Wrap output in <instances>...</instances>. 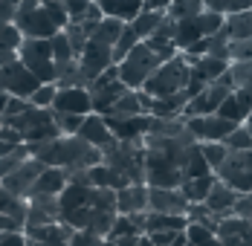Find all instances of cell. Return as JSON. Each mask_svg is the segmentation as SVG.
<instances>
[{
    "label": "cell",
    "mask_w": 252,
    "mask_h": 246,
    "mask_svg": "<svg viewBox=\"0 0 252 246\" xmlns=\"http://www.w3.org/2000/svg\"><path fill=\"white\" fill-rule=\"evenodd\" d=\"M29 151L47 168H61V171H87L101 162V151L87 145L81 136H58L44 145H29Z\"/></svg>",
    "instance_id": "cell-1"
},
{
    "label": "cell",
    "mask_w": 252,
    "mask_h": 246,
    "mask_svg": "<svg viewBox=\"0 0 252 246\" xmlns=\"http://www.w3.org/2000/svg\"><path fill=\"white\" fill-rule=\"evenodd\" d=\"M15 26L24 38L50 41L52 35L70 26V15L64 3H41V0H21L15 9Z\"/></svg>",
    "instance_id": "cell-2"
},
{
    "label": "cell",
    "mask_w": 252,
    "mask_h": 246,
    "mask_svg": "<svg viewBox=\"0 0 252 246\" xmlns=\"http://www.w3.org/2000/svg\"><path fill=\"white\" fill-rule=\"evenodd\" d=\"M145 142H116L107 154H101V162L116 171L127 185H145Z\"/></svg>",
    "instance_id": "cell-3"
},
{
    "label": "cell",
    "mask_w": 252,
    "mask_h": 246,
    "mask_svg": "<svg viewBox=\"0 0 252 246\" xmlns=\"http://www.w3.org/2000/svg\"><path fill=\"white\" fill-rule=\"evenodd\" d=\"M189 81H191V67L186 64V58L180 52L177 58L159 64V70L145 81L142 90L151 98H165V96H174V93H183L189 87Z\"/></svg>",
    "instance_id": "cell-4"
},
{
    "label": "cell",
    "mask_w": 252,
    "mask_h": 246,
    "mask_svg": "<svg viewBox=\"0 0 252 246\" xmlns=\"http://www.w3.org/2000/svg\"><path fill=\"white\" fill-rule=\"evenodd\" d=\"M223 26H226L223 12L203 9L200 15H191V18L177 21V38H174V44L180 47V52H186L191 44H197V41L209 38V35H218Z\"/></svg>",
    "instance_id": "cell-5"
},
{
    "label": "cell",
    "mask_w": 252,
    "mask_h": 246,
    "mask_svg": "<svg viewBox=\"0 0 252 246\" xmlns=\"http://www.w3.org/2000/svg\"><path fill=\"white\" fill-rule=\"evenodd\" d=\"M159 64H162V61H159L151 49L145 47V41H142V44L133 49L122 64H116V67H119V78L125 81L127 90H142L145 81L159 70Z\"/></svg>",
    "instance_id": "cell-6"
},
{
    "label": "cell",
    "mask_w": 252,
    "mask_h": 246,
    "mask_svg": "<svg viewBox=\"0 0 252 246\" xmlns=\"http://www.w3.org/2000/svg\"><path fill=\"white\" fill-rule=\"evenodd\" d=\"M18 58H21V64H24L41 84H52V81H55V58H52L50 41L24 38V44L18 49Z\"/></svg>",
    "instance_id": "cell-7"
},
{
    "label": "cell",
    "mask_w": 252,
    "mask_h": 246,
    "mask_svg": "<svg viewBox=\"0 0 252 246\" xmlns=\"http://www.w3.org/2000/svg\"><path fill=\"white\" fill-rule=\"evenodd\" d=\"M87 90H90V98H93V113H99V116H107V113L113 110V104L127 93L125 81L119 78V67H116V64H113L104 75H99Z\"/></svg>",
    "instance_id": "cell-8"
},
{
    "label": "cell",
    "mask_w": 252,
    "mask_h": 246,
    "mask_svg": "<svg viewBox=\"0 0 252 246\" xmlns=\"http://www.w3.org/2000/svg\"><path fill=\"white\" fill-rule=\"evenodd\" d=\"M218 180L235 188L238 194L252 191V151H229L226 162L218 168Z\"/></svg>",
    "instance_id": "cell-9"
},
{
    "label": "cell",
    "mask_w": 252,
    "mask_h": 246,
    "mask_svg": "<svg viewBox=\"0 0 252 246\" xmlns=\"http://www.w3.org/2000/svg\"><path fill=\"white\" fill-rule=\"evenodd\" d=\"M78 67H81V75L90 87L99 75H104L113 67V47H104L99 41H87L84 52L78 55Z\"/></svg>",
    "instance_id": "cell-10"
},
{
    "label": "cell",
    "mask_w": 252,
    "mask_h": 246,
    "mask_svg": "<svg viewBox=\"0 0 252 246\" xmlns=\"http://www.w3.org/2000/svg\"><path fill=\"white\" fill-rule=\"evenodd\" d=\"M235 90L226 87V84H209V87H203L197 96L189 101V107H186V113H183V119H200V116H215L218 110H220V104L232 96Z\"/></svg>",
    "instance_id": "cell-11"
},
{
    "label": "cell",
    "mask_w": 252,
    "mask_h": 246,
    "mask_svg": "<svg viewBox=\"0 0 252 246\" xmlns=\"http://www.w3.org/2000/svg\"><path fill=\"white\" fill-rule=\"evenodd\" d=\"M44 171H47V165H44V162H38L35 156H29L18 171H12L9 177H3V180H0V185H3L12 197H29L32 185L38 183V177H41Z\"/></svg>",
    "instance_id": "cell-12"
},
{
    "label": "cell",
    "mask_w": 252,
    "mask_h": 246,
    "mask_svg": "<svg viewBox=\"0 0 252 246\" xmlns=\"http://www.w3.org/2000/svg\"><path fill=\"white\" fill-rule=\"evenodd\" d=\"M186 127L194 133L197 142H226V136L241 124L229 122V119L215 113V116H200V119H186Z\"/></svg>",
    "instance_id": "cell-13"
},
{
    "label": "cell",
    "mask_w": 252,
    "mask_h": 246,
    "mask_svg": "<svg viewBox=\"0 0 252 246\" xmlns=\"http://www.w3.org/2000/svg\"><path fill=\"white\" fill-rule=\"evenodd\" d=\"M189 209H191V203L186 200L180 188H148V212L186 217Z\"/></svg>",
    "instance_id": "cell-14"
},
{
    "label": "cell",
    "mask_w": 252,
    "mask_h": 246,
    "mask_svg": "<svg viewBox=\"0 0 252 246\" xmlns=\"http://www.w3.org/2000/svg\"><path fill=\"white\" fill-rule=\"evenodd\" d=\"M104 122L110 127V133L116 136V142H139L148 136L151 127V116H104Z\"/></svg>",
    "instance_id": "cell-15"
},
{
    "label": "cell",
    "mask_w": 252,
    "mask_h": 246,
    "mask_svg": "<svg viewBox=\"0 0 252 246\" xmlns=\"http://www.w3.org/2000/svg\"><path fill=\"white\" fill-rule=\"evenodd\" d=\"M52 113H73V116H90L93 113V98L87 87H64L55 93V101L50 107Z\"/></svg>",
    "instance_id": "cell-16"
},
{
    "label": "cell",
    "mask_w": 252,
    "mask_h": 246,
    "mask_svg": "<svg viewBox=\"0 0 252 246\" xmlns=\"http://www.w3.org/2000/svg\"><path fill=\"white\" fill-rule=\"evenodd\" d=\"M76 229H70L67 223H50V226H29L24 229L29 246H70V238H73Z\"/></svg>",
    "instance_id": "cell-17"
},
{
    "label": "cell",
    "mask_w": 252,
    "mask_h": 246,
    "mask_svg": "<svg viewBox=\"0 0 252 246\" xmlns=\"http://www.w3.org/2000/svg\"><path fill=\"white\" fill-rule=\"evenodd\" d=\"M78 136H81L87 145H93L96 151H101V154H107L110 148L116 145V136L110 133V127H107V122H104V116H99V113L84 116V124H81Z\"/></svg>",
    "instance_id": "cell-18"
},
{
    "label": "cell",
    "mask_w": 252,
    "mask_h": 246,
    "mask_svg": "<svg viewBox=\"0 0 252 246\" xmlns=\"http://www.w3.org/2000/svg\"><path fill=\"white\" fill-rule=\"evenodd\" d=\"M218 241L223 246H252V220L244 217H223L218 223Z\"/></svg>",
    "instance_id": "cell-19"
},
{
    "label": "cell",
    "mask_w": 252,
    "mask_h": 246,
    "mask_svg": "<svg viewBox=\"0 0 252 246\" xmlns=\"http://www.w3.org/2000/svg\"><path fill=\"white\" fill-rule=\"evenodd\" d=\"M58 220H61L58 197H29L26 229H29V226H50V223H58Z\"/></svg>",
    "instance_id": "cell-20"
},
{
    "label": "cell",
    "mask_w": 252,
    "mask_h": 246,
    "mask_svg": "<svg viewBox=\"0 0 252 246\" xmlns=\"http://www.w3.org/2000/svg\"><path fill=\"white\" fill-rule=\"evenodd\" d=\"M116 212L119 215H145L148 212V185H125L116 191Z\"/></svg>",
    "instance_id": "cell-21"
},
{
    "label": "cell",
    "mask_w": 252,
    "mask_h": 246,
    "mask_svg": "<svg viewBox=\"0 0 252 246\" xmlns=\"http://www.w3.org/2000/svg\"><path fill=\"white\" fill-rule=\"evenodd\" d=\"M238 191L235 188H229L226 183H215V188H212V194L206 197V209L212 212V215H218L220 220L223 217H232V212H235V203H238Z\"/></svg>",
    "instance_id": "cell-22"
},
{
    "label": "cell",
    "mask_w": 252,
    "mask_h": 246,
    "mask_svg": "<svg viewBox=\"0 0 252 246\" xmlns=\"http://www.w3.org/2000/svg\"><path fill=\"white\" fill-rule=\"evenodd\" d=\"M189 101H191L189 90L174 93V96H165V98H154L148 116H157V119H183V113H186Z\"/></svg>",
    "instance_id": "cell-23"
},
{
    "label": "cell",
    "mask_w": 252,
    "mask_h": 246,
    "mask_svg": "<svg viewBox=\"0 0 252 246\" xmlns=\"http://www.w3.org/2000/svg\"><path fill=\"white\" fill-rule=\"evenodd\" d=\"M229 73V61L223 58H215V55H203L194 61V67H191V81H200V84H215L220 75Z\"/></svg>",
    "instance_id": "cell-24"
},
{
    "label": "cell",
    "mask_w": 252,
    "mask_h": 246,
    "mask_svg": "<svg viewBox=\"0 0 252 246\" xmlns=\"http://www.w3.org/2000/svg\"><path fill=\"white\" fill-rule=\"evenodd\" d=\"M67 188V171L61 168H47V171L38 177V183L32 185L29 197H61V191ZM26 197V200H29Z\"/></svg>",
    "instance_id": "cell-25"
},
{
    "label": "cell",
    "mask_w": 252,
    "mask_h": 246,
    "mask_svg": "<svg viewBox=\"0 0 252 246\" xmlns=\"http://www.w3.org/2000/svg\"><path fill=\"white\" fill-rule=\"evenodd\" d=\"M96 3L101 6L104 15L119 18V21H125V24H130V21L145 9V0H96Z\"/></svg>",
    "instance_id": "cell-26"
},
{
    "label": "cell",
    "mask_w": 252,
    "mask_h": 246,
    "mask_svg": "<svg viewBox=\"0 0 252 246\" xmlns=\"http://www.w3.org/2000/svg\"><path fill=\"white\" fill-rule=\"evenodd\" d=\"M215 183H218V174H206V177H194V180H186V183L180 185V191L186 194V200H189L191 206H197V203H206V197L212 194Z\"/></svg>",
    "instance_id": "cell-27"
},
{
    "label": "cell",
    "mask_w": 252,
    "mask_h": 246,
    "mask_svg": "<svg viewBox=\"0 0 252 246\" xmlns=\"http://www.w3.org/2000/svg\"><path fill=\"white\" fill-rule=\"evenodd\" d=\"M186 226H189V217L157 215V212L145 215V235H154V232H186Z\"/></svg>",
    "instance_id": "cell-28"
},
{
    "label": "cell",
    "mask_w": 252,
    "mask_h": 246,
    "mask_svg": "<svg viewBox=\"0 0 252 246\" xmlns=\"http://www.w3.org/2000/svg\"><path fill=\"white\" fill-rule=\"evenodd\" d=\"M52 84L58 90H64V87H87V81L81 75V67H78V58L64 61V64H55V81Z\"/></svg>",
    "instance_id": "cell-29"
},
{
    "label": "cell",
    "mask_w": 252,
    "mask_h": 246,
    "mask_svg": "<svg viewBox=\"0 0 252 246\" xmlns=\"http://www.w3.org/2000/svg\"><path fill=\"white\" fill-rule=\"evenodd\" d=\"M125 21H119V18H110V15H104L101 18V24L96 26V32L90 35V41H99L104 47H116V41H119V35L125 32Z\"/></svg>",
    "instance_id": "cell-30"
},
{
    "label": "cell",
    "mask_w": 252,
    "mask_h": 246,
    "mask_svg": "<svg viewBox=\"0 0 252 246\" xmlns=\"http://www.w3.org/2000/svg\"><path fill=\"white\" fill-rule=\"evenodd\" d=\"M90 185L93 188H110V191H122L127 183L119 177L116 171H110L104 162H99V165H93L90 168Z\"/></svg>",
    "instance_id": "cell-31"
},
{
    "label": "cell",
    "mask_w": 252,
    "mask_h": 246,
    "mask_svg": "<svg viewBox=\"0 0 252 246\" xmlns=\"http://www.w3.org/2000/svg\"><path fill=\"white\" fill-rule=\"evenodd\" d=\"M165 15H168V12H151V9H142V12L130 21V26H133V32L145 41V38H151L154 32L159 29V24L165 21Z\"/></svg>",
    "instance_id": "cell-32"
},
{
    "label": "cell",
    "mask_w": 252,
    "mask_h": 246,
    "mask_svg": "<svg viewBox=\"0 0 252 246\" xmlns=\"http://www.w3.org/2000/svg\"><path fill=\"white\" fill-rule=\"evenodd\" d=\"M139 44H142V38L133 32V26L127 24L125 32H122V35H119V41H116V47H113V64H122V61H125V58L139 47Z\"/></svg>",
    "instance_id": "cell-33"
},
{
    "label": "cell",
    "mask_w": 252,
    "mask_h": 246,
    "mask_svg": "<svg viewBox=\"0 0 252 246\" xmlns=\"http://www.w3.org/2000/svg\"><path fill=\"white\" fill-rule=\"evenodd\" d=\"M145 47L151 49V52L159 58V61H162V64L180 55V47H177L171 38H162V35H151V38H145Z\"/></svg>",
    "instance_id": "cell-34"
},
{
    "label": "cell",
    "mask_w": 252,
    "mask_h": 246,
    "mask_svg": "<svg viewBox=\"0 0 252 246\" xmlns=\"http://www.w3.org/2000/svg\"><path fill=\"white\" fill-rule=\"evenodd\" d=\"M186 180H194V177H206V174H215L209 168V162H206V156H203L200 145H194L189 151V156H186Z\"/></svg>",
    "instance_id": "cell-35"
},
{
    "label": "cell",
    "mask_w": 252,
    "mask_h": 246,
    "mask_svg": "<svg viewBox=\"0 0 252 246\" xmlns=\"http://www.w3.org/2000/svg\"><path fill=\"white\" fill-rule=\"evenodd\" d=\"M32 156V151H29V145H21V148H15L12 154H6V156H0V180L3 177H9L12 171H18L21 165H24L26 159Z\"/></svg>",
    "instance_id": "cell-36"
},
{
    "label": "cell",
    "mask_w": 252,
    "mask_h": 246,
    "mask_svg": "<svg viewBox=\"0 0 252 246\" xmlns=\"http://www.w3.org/2000/svg\"><path fill=\"white\" fill-rule=\"evenodd\" d=\"M229 78L235 90H250L252 87V61H232L229 64Z\"/></svg>",
    "instance_id": "cell-37"
},
{
    "label": "cell",
    "mask_w": 252,
    "mask_h": 246,
    "mask_svg": "<svg viewBox=\"0 0 252 246\" xmlns=\"http://www.w3.org/2000/svg\"><path fill=\"white\" fill-rule=\"evenodd\" d=\"M200 151H203V156H206V162H209L212 171H218L229 156V148L223 142H200Z\"/></svg>",
    "instance_id": "cell-38"
},
{
    "label": "cell",
    "mask_w": 252,
    "mask_h": 246,
    "mask_svg": "<svg viewBox=\"0 0 252 246\" xmlns=\"http://www.w3.org/2000/svg\"><path fill=\"white\" fill-rule=\"evenodd\" d=\"M24 44V35H21V29L15 24H0V49H6V52H18Z\"/></svg>",
    "instance_id": "cell-39"
},
{
    "label": "cell",
    "mask_w": 252,
    "mask_h": 246,
    "mask_svg": "<svg viewBox=\"0 0 252 246\" xmlns=\"http://www.w3.org/2000/svg\"><path fill=\"white\" fill-rule=\"evenodd\" d=\"M50 47H52V58H55V64H64V61H73V58H76V52H73V47H70V41H67L64 32L52 35Z\"/></svg>",
    "instance_id": "cell-40"
},
{
    "label": "cell",
    "mask_w": 252,
    "mask_h": 246,
    "mask_svg": "<svg viewBox=\"0 0 252 246\" xmlns=\"http://www.w3.org/2000/svg\"><path fill=\"white\" fill-rule=\"evenodd\" d=\"M55 116V127L61 130V136H78L84 116H73V113H52Z\"/></svg>",
    "instance_id": "cell-41"
},
{
    "label": "cell",
    "mask_w": 252,
    "mask_h": 246,
    "mask_svg": "<svg viewBox=\"0 0 252 246\" xmlns=\"http://www.w3.org/2000/svg\"><path fill=\"white\" fill-rule=\"evenodd\" d=\"M223 145L229 148V151H252V133L247 124H241V127H235L232 133L226 136V142Z\"/></svg>",
    "instance_id": "cell-42"
},
{
    "label": "cell",
    "mask_w": 252,
    "mask_h": 246,
    "mask_svg": "<svg viewBox=\"0 0 252 246\" xmlns=\"http://www.w3.org/2000/svg\"><path fill=\"white\" fill-rule=\"evenodd\" d=\"M186 238H189V246H206V244H212L218 235L212 229L200 226V223H189L186 226Z\"/></svg>",
    "instance_id": "cell-43"
},
{
    "label": "cell",
    "mask_w": 252,
    "mask_h": 246,
    "mask_svg": "<svg viewBox=\"0 0 252 246\" xmlns=\"http://www.w3.org/2000/svg\"><path fill=\"white\" fill-rule=\"evenodd\" d=\"M64 35H67V41H70V47H73V52H76V58L84 52V47H87V41H90V35L84 32V26L81 24H70L67 29H64Z\"/></svg>",
    "instance_id": "cell-44"
},
{
    "label": "cell",
    "mask_w": 252,
    "mask_h": 246,
    "mask_svg": "<svg viewBox=\"0 0 252 246\" xmlns=\"http://www.w3.org/2000/svg\"><path fill=\"white\" fill-rule=\"evenodd\" d=\"M93 3H96V0H64V9H67V15H70V24H81V21L87 18V12H90Z\"/></svg>",
    "instance_id": "cell-45"
},
{
    "label": "cell",
    "mask_w": 252,
    "mask_h": 246,
    "mask_svg": "<svg viewBox=\"0 0 252 246\" xmlns=\"http://www.w3.org/2000/svg\"><path fill=\"white\" fill-rule=\"evenodd\" d=\"M55 93H58V87H55V84H41V87L32 93L29 104H32V107H47V110H50L52 101H55Z\"/></svg>",
    "instance_id": "cell-46"
},
{
    "label": "cell",
    "mask_w": 252,
    "mask_h": 246,
    "mask_svg": "<svg viewBox=\"0 0 252 246\" xmlns=\"http://www.w3.org/2000/svg\"><path fill=\"white\" fill-rule=\"evenodd\" d=\"M229 61H252V38L229 41Z\"/></svg>",
    "instance_id": "cell-47"
},
{
    "label": "cell",
    "mask_w": 252,
    "mask_h": 246,
    "mask_svg": "<svg viewBox=\"0 0 252 246\" xmlns=\"http://www.w3.org/2000/svg\"><path fill=\"white\" fill-rule=\"evenodd\" d=\"M32 104H29V98H18V96H9V104H6V113L0 116L3 122H9V119H15V116H21V113H26Z\"/></svg>",
    "instance_id": "cell-48"
},
{
    "label": "cell",
    "mask_w": 252,
    "mask_h": 246,
    "mask_svg": "<svg viewBox=\"0 0 252 246\" xmlns=\"http://www.w3.org/2000/svg\"><path fill=\"white\" fill-rule=\"evenodd\" d=\"M101 244H104V238L87 232V229H78V232H73V238H70V246H101Z\"/></svg>",
    "instance_id": "cell-49"
},
{
    "label": "cell",
    "mask_w": 252,
    "mask_h": 246,
    "mask_svg": "<svg viewBox=\"0 0 252 246\" xmlns=\"http://www.w3.org/2000/svg\"><path fill=\"white\" fill-rule=\"evenodd\" d=\"M177 235H180V232H154V235H148V238L154 241V246H174Z\"/></svg>",
    "instance_id": "cell-50"
},
{
    "label": "cell",
    "mask_w": 252,
    "mask_h": 246,
    "mask_svg": "<svg viewBox=\"0 0 252 246\" xmlns=\"http://www.w3.org/2000/svg\"><path fill=\"white\" fill-rule=\"evenodd\" d=\"M0 246H29L24 232H12V235H0Z\"/></svg>",
    "instance_id": "cell-51"
},
{
    "label": "cell",
    "mask_w": 252,
    "mask_h": 246,
    "mask_svg": "<svg viewBox=\"0 0 252 246\" xmlns=\"http://www.w3.org/2000/svg\"><path fill=\"white\" fill-rule=\"evenodd\" d=\"M12 232H24V226L15 223L9 215H0V235H12Z\"/></svg>",
    "instance_id": "cell-52"
},
{
    "label": "cell",
    "mask_w": 252,
    "mask_h": 246,
    "mask_svg": "<svg viewBox=\"0 0 252 246\" xmlns=\"http://www.w3.org/2000/svg\"><path fill=\"white\" fill-rule=\"evenodd\" d=\"M168 6H171V0H145V9H151V12H168Z\"/></svg>",
    "instance_id": "cell-53"
},
{
    "label": "cell",
    "mask_w": 252,
    "mask_h": 246,
    "mask_svg": "<svg viewBox=\"0 0 252 246\" xmlns=\"http://www.w3.org/2000/svg\"><path fill=\"white\" fill-rule=\"evenodd\" d=\"M15 61H18V52H6V49H0V70L9 67V64H15Z\"/></svg>",
    "instance_id": "cell-54"
},
{
    "label": "cell",
    "mask_w": 252,
    "mask_h": 246,
    "mask_svg": "<svg viewBox=\"0 0 252 246\" xmlns=\"http://www.w3.org/2000/svg\"><path fill=\"white\" fill-rule=\"evenodd\" d=\"M9 203H12V194H9V191H6V188L0 185V215L6 212V206H9Z\"/></svg>",
    "instance_id": "cell-55"
},
{
    "label": "cell",
    "mask_w": 252,
    "mask_h": 246,
    "mask_svg": "<svg viewBox=\"0 0 252 246\" xmlns=\"http://www.w3.org/2000/svg\"><path fill=\"white\" fill-rule=\"evenodd\" d=\"M139 244V235H127V238H119L116 246H136Z\"/></svg>",
    "instance_id": "cell-56"
},
{
    "label": "cell",
    "mask_w": 252,
    "mask_h": 246,
    "mask_svg": "<svg viewBox=\"0 0 252 246\" xmlns=\"http://www.w3.org/2000/svg\"><path fill=\"white\" fill-rule=\"evenodd\" d=\"M12 151H15V145H9V142L0 139V156H6V154H12Z\"/></svg>",
    "instance_id": "cell-57"
},
{
    "label": "cell",
    "mask_w": 252,
    "mask_h": 246,
    "mask_svg": "<svg viewBox=\"0 0 252 246\" xmlns=\"http://www.w3.org/2000/svg\"><path fill=\"white\" fill-rule=\"evenodd\" d=\"M6 104H9V93H0V116L6 113Z\"/></svg>",
    "instance_id": "cell-58"
},
{
    "label": "cell",
    "mask_w": 252,
    "mask_h": 246,
    "mask_svg": "<svg viewBox=\"0 0 252 246\" xmlns=\"http://www.w3.org/2000/svg\"><path fill=\"white\" fill-rule=\"evenodd\" d=\"M136 246H154V241L148 238V235H139V244Z\"/></svg>",
    "instance_id": "cell-59"
},
{
    "label": "cell",
    "mask_w": 252,
    "mask_h": 246,
    "mask_svg": "<svg viewBox=\"0 0 252 246\" xmlns=\"http://www.w3.org/2000/svg\"><path fill=\"white\" fill-rule=\"evenodd\" d=\"M206 246H223V244H220V241H218V238H215V241H212V244H206Z\"/></svg>",
    "instance_id": "cell-60"
},
{
    "label": "cell",
    "mask_w": 252,
    "mask_h": 246,
    "mask_svg": "<svg viewBox=\"0 0 252 246\" xmlns=\"http://www.w3.org/2000/svg\"><path fill=\"white\" fill-rule=\"evenodd\" d=\"M101 246H116V241H104Z\"/></svg>",
    "instance_id": "cell-61"
},
{
    "label": "cell",
    "mask_w": 252,
    "mask_h": 246,
    "mask_svg": "<svg viewBox=\"0 0 252 246\" xmlns=\"http://www.w3.org/2000/svg\"><path fill=\"white\" fill-rule=\"evenodd\" d=\"M41 3H64V0H41Z\"/></svg>",
    "instance_id": "cell-62"
},
{
    "label": "cell",
    "mask_w": 252,
    "mask_h": 246,
    "mask_svg": "<svg viewBox=\"0 0 252 246\" xmlns=\"http://www.w3.org/2000/svg\"><path fill=\"white\" fill-rule=\"evenodd\" d=\"M0 127H3V119H0Z\"/></svg>",
    "instance_id": "cell-63"
},
{
    "label": "cell",
    "mask_w": 252,
    "mask_h": 246,
    "mask_svg": "<svg viewBox=\"0 0 252 246\" xmlns=\"http://www.w3.org/2000/svg\"><path fill=\"white\" fill-rule=\"evenodd\" d=\"M64 246H67V244H64Z\"/></svg>",
    "instance_id": "cell-64"
}]
</instances>
